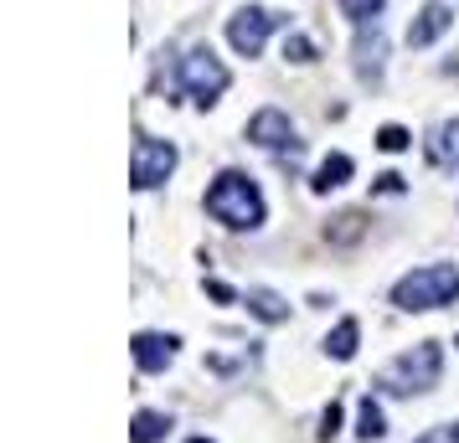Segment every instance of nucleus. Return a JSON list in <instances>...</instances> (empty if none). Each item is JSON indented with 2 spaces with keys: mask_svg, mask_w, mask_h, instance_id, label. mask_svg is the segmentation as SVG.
I'll return each instance as SVG.
<instances>
[{
  "mask_svg": "<svg viewBox=\"0 0 459 443\" xmlns=\"http://www.w3.org/2000/svg\"><path fill=\"white\" fill-rule=\"evenodd\" d=\"M227 83H233V78H227V67L212 57V47H196V52L181 57V88L191 93L202 109H212L217 98L227 93Z\"/></svg>",
  "mask_w": 459,
  "mask_h": 443,
  "instance_id": "4",
  "label": "nucleus"
},
{
  "mask_svg": "<svg viewBox=\"0 0 459 443\" xmlns=\"http://www.w3.org/2000/svg\"><path fill=\"white\" fill-rule=\"evenodd\" d=\"M459 299V268L455 264H429L413 268L393 284V304L408 309V315H424V309H444Z\"/></svg>",
  "mask_w": 459,
  "mask_h": 443,
  "instance_id": "2",
  "label": "nucleus"
},
{
  "mask_svg": "<svg viewBox=\"0 0 459 443\" xmlns=\"http://www.w3.org/2000/svg\"><path fill=\"white\" fill-rule=\"evenodd\" d=\"M165 433H171V417L155 413V408H140L134 423H129V443H160Z\"/></svg>",
  "mask_w": 459,
  "mask_h": 443,
  "instance_id": "14",
  "label": "nucleus"
},
{
  "mask_svg": "<svg viewBox=\"0 0 459 443\" xmlns=\"http://www.w3.org/2000/svg\"><path fill=\"white\" fill-rule=\"evenodd\" d=\"M176 171V145L171 140H150V134H140L134 140V155H129V180H134V191H155V186H165Z\"/></svg>",
  "mask_w": 459,
  "mask_h": 443,
  "instance_id": "5",
  "label": "nucleus"
},
{
  "mask_svg": "<svg viewBox=\"0 0 459 443\" xmlns=\"http://www.w3.org/2000/svg\"><path fill=\"white\" fill-rule=\"evenodd\" d=\"M346 180H351V155H340V149H336V155H325V160L315 165L310 191H315V196H331V191H340Z\"/></svg>",
  "mask_w": 459,
  "mask_h": 443,
  "instance_id": "12",
  "label": "nucleus"
},
{
  "mask_svg": "<svg viewBox=\"0 0 459 443\" xmlns=\"http://www.w3.org/2000/svg\"><path fill=\"white\" fill-rule=\"evenodd\" d=\"M176 346H181L176 335H160V330H140L129 351H134V366H140V371H165V366L176 361Z\"/></svg>",
  "mask_w": 459,
  "mask_h": 443,
  "instance_id": "9",
  "label": "nucleus"
},
{
  "mask_svg": "<svg viewBox=\"0 0 459 443\" xmlns=\"http://www.w3.org/2000/svg\"><path fill=\"white\" fill-rule=\"evenodd\" d=\"M243 304H248V315H258L264 325H279V320H289V304H284L274 289H248Z\"/></svg>",
  "mask_w": 459,
  "mask_h": 443,
  "instance_id": "13",
  "label": "nucleus"
},
{
  "mask_svg": "<svg viewBox=\"0 0 459 443\" xmlns=\"http://www.w3.org/2000/svg\"><path fill=\"white\" fill-rule=\"evenodd\" d=\"M439 371H444V351H439V340H418L413 351H402L398 361L382 371V386H387V392H402V397H413V392L439 386Z\"/></svg>",
  "mask_w": 459,
  "mask_h": 443,
  "instance_id": "3",
  "label": "nucleus"
},
{
  "mask_svg": "<svg viewBox=\"0 0 459 443\" xmlns=\"http://www.w3.org/2000/svg\"><path fill=\"white\" fill-rule=\"evenodd\" d=\"M449 27H455V11H449L444 0H429V5L413 16V27H408V47H433Z\"/></svg>",
  "mask_w": 459,
  "mask_h": 443,
  "instance_id": "10",
  "label": "nucleus"
},
{
  "mask_svg": "<svg viewBox=\"0 0 459 443\" xmlns=\"http://www.w3.org/2000/svg\"><path fill=\"white\" fill-rule=\"evenodd\" d=\"M377 191H382V196H398V191H402V176H398V171H387V176H377Z\"/></svg>",
  "mask_w": 459,
  "mask_h": 443,
  "instance_id": "21",
  "label": "nucleus"
},
{
  "mask_svg": "<svg viewBox=\"0 0 459 443\" xmlns=\"http://www.w3.org/2000/svg\"><path fill=\"white\" fill-rule=\"evenodd\" d=\"M191 443H212V439H191Z\"/></svg>",
  "mask_w": 459,
  "mask_h": 443,
  "instance_id": "25",
  "label": "nucleus"
},
{
  "mask_svg": "<svg viewBox=\"0 0 459 443\" xmlns=\"http://www.w3.org/2000/svg\"><path fill=\"white\" fill-rule=\"evenodd\" d=\"M413 443H439V439H413Z\"/></svg>",
  "mask_w": 459,
  "mask_h": 443,
  "instance_id": "24",
  "label": "nucleus"
},
{
  "mask_svg": "<svg viewBox=\"0 0 459 443\" xmlns=\"http://www.w3.org/2000/svg\"><path fill=\"white\" fill-rule=\"evenodd\" d=\"M207 294H212L217 304H233V299H238L233 289H227V284H217V279H207Z\"/></svg>",
  "mask_w": 459,
  "mask_h": 443,
  "instance_id": "22",
  "label": "nucleus"
},
{
  "mask_svg": "<svg viewBox=\"0 0 459 443\" xmlns=\"http://www.w3.org/2000/svg\"><path fill=\"white\" fill-rule=\"evenodd\" d=\"M377 145L387 149V155H398V149H408V145H413V134H408L402 124H382V129H377Z\"/></svg>",
  "mask_w": 459,
  "mask_h": 443,
  "instance_id": "18",
  "label": "nucleus"
},
{
  "mask_svg": "<svg viewBox=\"0 0 459 443\" xmlns=\"http://www.w3.org/2000/svg\"><path fill=\"white\" fill-rule=\"evenodd\" d=\"M336 433H340V408L331 402V408L320 413V439H336Z\"/></svg>",
  "mask_w": 459,
  "mask_h": 443,
  "instance_id": "20",
  "label": "nucleus"
},
{
  "mask_svg": "<svg viewBox=\"0 0 459 443\" xmlns=\"http://www.w3.org/2000/svg\"><path fill=\"white\" fill-rule=\"evenodd\" d=\"M207 211L233 233H253V227H264V191L243 171H222L207 186Z\"/></svg>",
  "mask_w": 459,
  "mask_h": 443,
  "instance_id": "1",
  "label": "nucleus"
},
{
  "mask_svg": "<svg viewBox=\"0 0 459 443\" xmlns=\"http://www.w3.org/2000/svg\"><path fill=\"white\" fill-rule=\"evenodd\" d=\"M429 160L439 171H459V118H444L429 134Z\"/></svg>",
  "mask_w": 459,
  "mask_h": 443,
  "instance_id": "11",
  "label": "nucleus"
},
{
  "mask_svg": "<svg viewBox=\"0 0 459 443\" xmlns=\"http://www.w3.org/2000/svg\"><path fill=\"white\" fill-rule=\"evenodd\" d=\"M382 62H387V36H382V21L356 27V78L377 83V78H382Z\"/></svg>",
  "mask_w": 459,
  "mask_h": 443,
  "instance_id": "8",
  "label": "nucleus"
},
{
  "mask_svg": "<svg viewBox=\"0 0 459 443\" xmlns=\"http://www.w3.org/2000/svg\"><path fill=\"white\" fill-rule=\"evenodd\" d=\"M455 346H459V335H455Z\"/></svg>",
  "mask_w": 459,
  "mask_h": 443,
  "instance_id": "26",
  "label": "nucleus"
},
{
  "mask_svg": "<svg viewBox=\"0 0 459 443\" xmlns=\"http://www.w3.org/2000/svg\"><path fill=\"white\" fill-rule=\"evenodd\" d=\"M444 433H449V443H459V423H449V428H444Z\"/></svg>",
  "mask_w": 459,
  "mask_h": 443,
  "instance_id": "23",
  "label": "nucleus"
},
{
  "mask_svg": "<svg viewBox=\"0 0 459 443\" xmlns=\"http://www.w3.org/2000/svg\"><path fill=\"white\" fill-rule=\"evenodd\" d=\"M274 27H279L274 11H264V5H243V11L227 21V42H233V52H243V57H258Z\"/></svg>",
  "mask_w": 459,
  "mask_h": 443,
  "instance_id": "6",
  "label": "nucleus"
},
{
  "mask_svg": "<svg viewBox=\"0 0 459 443\" xmlns=\"http://www.w3.org/2000/svg\"><path fill=\"white\" fill-rule=\"evenodd\" d=\"M284 57L289 62H315V42H310V36H289V42H284Z\"/></svg>",
  "mask_w": 459,
  "mask_h": 443,
  "instance_id": "19",
  "label": "nucleus"
},
{
  "mask_svg": "<svg viewBox=\"0 0 459 443\" xmlns=\"http://www.w3.org/2000/svg\"><path fill=\"white\" fill-rule=\"evenodd\" d=\"M248 140L258 149H295V124H289V114L284 109H258V114L248 118Z\"/></svg>",
  "mask_w": 459,
  "mask_h": 443,
  "instance_id": "7",
  "label": "nucleus"
},
{
  "mask_svg": "<svg viewBox=\"0 0 459 443\" xmlns=\"http://www.w3.org/2000/svg\"><path fill=\"white\" fill-rule=\"evenodd\" d=\"M382 5H387V0H340V11H346V21H351V27L382 21Z\"/></svg>",
  "mask_w": 459,
  "mask_h": 443,
  "instance_id": "17",
  "label": "nucleus"
},
{
  "mask_svg": "<svg viewBox=\"0 0 459 443\" xmlns=\"http://www.w3.org/2000/svg\"><path fill=\"white\" fill-rule=\"evenodd\" d=\"M387 433V417H382V408L371 402V397H362V413H356V439L362 443H377Z\"/></svg>",
  "mask_w": 459,
  "mask_h": 443,
  "instance_id": "16",
  "label": "nucleus"
},
{
  "mask_svg": "<svg viewBox=\"0 0 459 443\" xmlns=\"http://www.w3.org/2000/svg\"><path fill=\"white\" fill-rule=\"evenodd\" d=\"M356 346H362V325H356V320H340V325L325 335V351L336 355V361H351Z\"/></svg>",
  "mask_w": 459,
  "mask_h": 443,
  "instance_id": "15",
  "label": "nucleus"
}]
</instances>
